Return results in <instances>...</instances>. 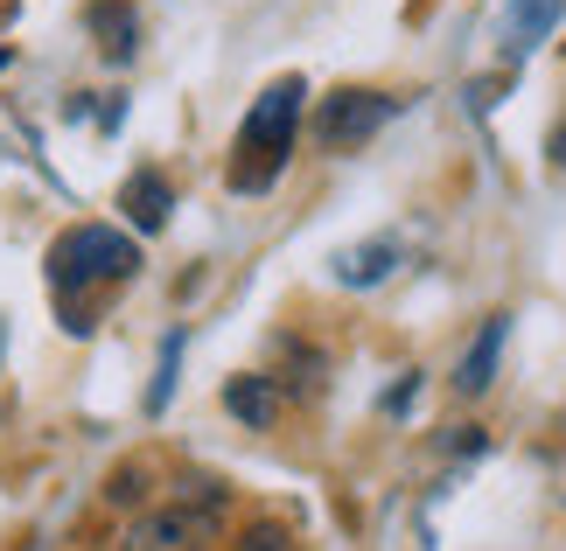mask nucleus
I'll return each instance as SVG.
<instances>
[{"mask_svg": "<svg viewBox=\"0 0 566 551\" xmlns=\"http://www.w3.org/2000/svg\"><path fill=\"white\" fill-rule=\"evenodd\" d=\"M224 412L238 418V426L266 433L273 418H280V391H273V378H231V384H224Z\"/></svg>", "mask_w": 566, "mask_h": 551, "instance_id": "obj_7", "label": "nucleus"}, {"mask_svg": "<svg viewBox=\"0 0 566 551\" xmlns=\"http://www.w3.org/2000/svg\"><path fill=\"white\" fill-rule=\"evenodd\" d=\"M553 161L566 168V126H559V134H553Z\"/></svg>", "mask_w": 566, "mask_h": 551, "instance_id": "obj_15", "label": "nucleus"}, {"mask_svg": "<svg viewBox=\"0 0 566 551\" xmlns=\"http://www.w3.org/2000/svg\"><path fill=\"white\" fill-rule=\"evenodd\" d=\"M134 273H140V245L113 224H77L50 245L56 294H77V286H92V279H134Z\"/></svg>", "mask_w": 566, "mask_h": 551, "instance_id": "obj_2", "label": "nucleus"}, {"mask_svg": "<svg viewBox=\"0 0 566 551\" xmlns=\"http://www.w3.org/2000/svg\"><path fill=\"white\" fill-rule=\"evenodd\" d=\"M140 496H147V475L140 468H119L113 481H105V502H119V510H134Z\"/></svg>", "mask_w": 566, "mask_h": 551, "instance_id": "obj_13", "label": "nucleus"}, {"mask_svg": "<svg viewBox=\"0 0 566 551\" xmlns=\"http://www.w3.org/2000/svg\"><path fill=\"white\" fill-rule=\"evenodd\" d=\"M301 98H308L301 77H273L266 92H259V105L245 113L238 147H231V189L238 195H266L280 182V168H287V153H294V134H301Z\"/></svg>", "mask_w": 566, "mask_h": 551, "instance_id": "obj_1", "label": "nucleus"}, {"mask_svg": "<svg viewBox=\"0 0 566 551\" xmlns=\"http://www.w3.org/2000/svg\"><path fill=\"white\" fill-rule=\"evenodd\" d=\"M0 71H8V50H0Z\"/></svg>", "mask_w": 566, "mask_h": 551, "instance_id": "obj_16", "label": "nucleus"}, {"mask_svg": "<svg viewBox=\"0 0 566 551\" xmlns=\"http://www.w3.org/2000/svg\"><path fill=\"white\" fill-rule=\"evenodd\" d=\"M391 119V98L385 92H329L315 105V147L322 153H350L378 134V126Z\"/></svg>", "mask_w": 566, "mask_h": 551, "instance_id": "obj_4", "label": "nucleus"}, {"mask_svg": "<svg viewBox=\"0 0 566 551\" xmlns=\"http://www.w3.org/2000/svg\"><path fill=\"white\" fill-rule=\"evenodd\" d=\"M119 210H126V224H134V231H147V237H155V231L168 224V210H176V189H168V174L140 168L134 182L119 189Z\"/></svg>", "mask_w": 566, "mask_h": 551, "instance_id": "obj_5", "label": "nucleus"}, {"mask_svg": "<svg viewBox=\"0 0 566 551\" xmlns=\"http://www.w3.org/2000/svg\"><path fill=\"white\" fill-rule=\"evenodd\" d=\"M504 336H511V321H504V315H490V328L475 336V349L462 357V370H454V391H462V399H483V391L496 384V357H504Z\"/></svg>", "mask_w": 566, "mask_h": 551, "instance_id": "obj_6", "label": "nucleus"}, {"mask_svg": "<svg viewBox=\"0 0 566 551\" xmlns=\"http://www.w3.org/2000/svg\"><path fill=\"white\" fill-rule=\"evenodd\" d=\"M566 0H511V50H532V42H546L559 29Z\"/></svg>", "mask_w": 566, "mask_h": 551, "instance_id": "obj_10", "label": "nucleus"}, {"mask_svg": "<svg viewBox=\"0 0 566 551\" xmlns=\"http://www.w3.org/2000/svg\"><path fill=\"white\" fill-rule=\"evenodd\" d=\"M92 35H98V50H105V63H126L134 56V8L126 0H92Z\"/></svg>", "mask_w": 566, "mask_h": 551, "instance_id": "obj_8", "label": "nucleus"}, {"mask_svg": "<svg viewBox=\"0 0 566 551\" xmlns=\"http://www.w3.org/2000/svg\"><path fill=\"white\" fill-rule=\"evenodd\" d=\"M217 531H224V510H203V502H155L126 523V551H210Z\"/></svg>", "mask_w": 566, "mask_h": 551, "instance_id": "obj_3", "label": "nucleus"}, {"mask_svg": "<svg viewBox=\"0 0 566 551\" xmlns=\"http://www.w3.org/2000/svg\"><path fill=\"white\" fill-rule=\"evenodd\" d=\"M391 266H399V245H391V237H378V245H350L336 258V279L343 286H378Z\"/></svg>", "mask_w": 566, "mask_h": 551, "instance_id": "obj_9", "label": "nucleus"}, {"mask_svg": "<svg viewBox=\"0 0 566 551\" xmlns=\"http://www.w3.org/2000/svg\"><path fill=\"white\" fill-rule=\"evenodd\" d=\"M176 357H182V336H168L161 342V378H155V391H147V412H161L168 391H176Z\"/></svg>", "mask_w": 566, "mask_h": 551, "instance_id": "obj_12", "label": "nucleus"}, {"mask_svg": "<svg viewBox=\"0 0 566 551\" xmlns=\"http://www.w3.org/2000/svg\"><path fill=\"white\" fill-rule=\"evenodd\" d=\"M231 551H301V544H294V531H287V523H245Z\"/></svg>", "mask_w": 566, "mask_h": 551, "instance_id": "obj_11", "label": "nucleus"}, {"mask_svg": "<svg viewBox=\"0 0 566 551\" xmlns=\"http://www.w3.org/2000/svg\"><path fill=\"white\" fill-rule=\"evenodd\" d=\"M448 447H454V454H483V447H490V439H483V433H475V426H448Z\"/></svg>", "mask_w": 566, "mask_h": 551, "instance_id": "obj_14", "label": "nucleus"}]
</instances>
